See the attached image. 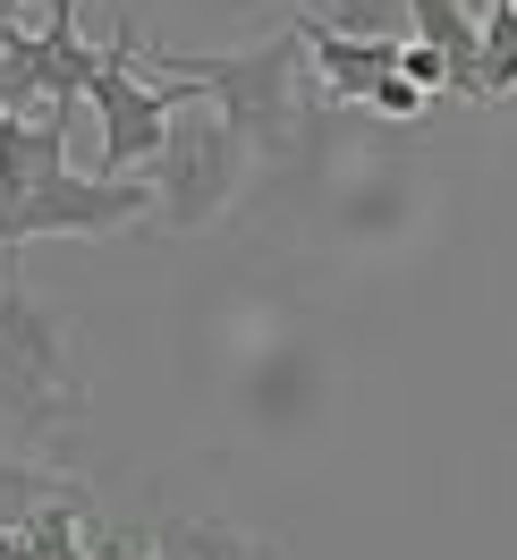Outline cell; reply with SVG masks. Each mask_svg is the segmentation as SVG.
<instances>
[{"label":"cell","mask_w":517,"mask_h":560,"mask_svg":"<svg viewBox=\"0 0 517 560\" xmlns=\"http://www.w3.org/2000/svg\"><path fill=\"white\" fill-rule=\"evenodd\" d=\"M144 212H153V178H77V171H60V178H43L17 212H0V255L17 264V246H35V238H119Z\"/></svg>","instance_id":"obj_6"},{"label":"cell","mask_w":517,"mask_h":560,"mask_svg":"<svg viewBox=\"0 0 517 560\" xmlns=\"http://www.w3.org/2000/svg\"><path fill=\"white\" fill-rule=\"evenodd\" d=\"M144 69H162V77H178V85L212 94V110H221L255 153H280V144H297V128H306V35H297V26L246 43V51L144 43Z\"/></svg>","instance_id":"obj_1"},{"label":"cell","mask_w":517,"mask_h":560,"mask_svg":"<svg viewBox=\"0 0 517 560\" xmlns=\"http://www.w3.org/2000/svg\"><path fill=\"white\" fill-rule=\"evenodd\" d=\"M103 51L77 35V0H51L35 35L0 26V110L9 119H43V110H77V94H94Z\"/></svg>","instance_id":"obj_5"},{"label":"cell","mask_w":517,"mask_h":560,"mask_svg":"<svg viewBox=\"0 0 517 560\" xmlns=\"http://www.w3.org/2000/svg\"><path fill=\"white\" fill-rule=\"evenodd\" d=\"M289 26L306 35L314 77H322L331 94H348V103H374V85H381V77H399V60H408V43H399V35H340L314 0L289 18Z\"/></svg>","instance_id":"obj_7"},{"label":"cell","mask_w":517,"mask_h":560,"mask_svg":"<svg viewBox=\"0 0 517 560\" xmlns=\"http://www.w3.org/2000/svg\"><path fill=\"white\" fill-rule=\"evenodd\" d=\"M144 60V35L137 18H128V0H110V43H103V77H94V94L85 103L103 110V171L94 178H119L137 171V162H153L162 144H171V119L178 110H196V85H144L137 77Z\"/></svg>","instance_id":"obj_4"},{"label":"cell","mask_w":517,"mask_h":560,"mask_svg":"<svg viewBox=\"0 0 517 560\" xmlns=\"http://www.w3.org/2000/svg\"><path fill=\"white\" fill-rule=\"evenodd\" d=\"M246 162H255V144H246L221 110H204V103L178 110L171 144L144 162V171H153V212H162V230H212L221 212L238 205Z\"/></svg>","instance_id":"obj_3"},{"label":"cell","mask_w":517,"mask_h":560,"mask_svg":"<svg viewBox=\"0 0 517 560\" xmlns=\"http://www.w3.org/2000/svg\"><path fill=\"white\" fill-rule=\"evenodd\" d=\"M26 9H35V0H0V26H17ZM43 9H51V0H43Z\"/></svg>","instance_id":"obj_15"},{"label":"cell","mask_w":517,"mask_h":560,"mask_svg":"<svg viewBox=\"0 0 517 560\" xmlns=\"http://www.w3.org/2000/svg\"><path fill=\"white\" fill-rule=\"evenodd\" d=\"M0 128H9V110H0Z\"/></svg>","instance_id":"obj_16"},{"label":"cell","mask_w":517,"mask_h":560,"mask_svg":"<svg viewBox=\"0 0 517 560\" xmlns=\"http://www.w3.org/2000/svg\"><path fill=\"white\" fill-rule=\"evenodd\" d=\"M475 103H517V0H483V85Z\"/></svg>","instance_id":"obj_12"},{"label":"cell","mask_w":517,"mask_h":560,"mask_svg":"<svg viewBox=\"0 0 517 560\" xmlns=\"http://www.w3.org/2000/svg\"><path fill=\"white\" fill-rule=\"evenodd\" d=\"M424 103H433V94H424L415 77H381V85H374V103H365V110H381V119H424Z\"/></svg>","instance_id":"obj_13"},{"label":"cell","mask_w":517,"mask_h":560,"mask_svg":"<svg viewBox=\"0 0 517 560\" xmlns=\"http://www.w3.org/2000/svg\"><path fill=\"white\" fill-rule=\"evenodd\" d=\"M137 560H289V552L238 518H153Z\"/></svg>","instance_id":"obj_9"},{"label":"cell","mask_w":517,"mask_h":560,"mask_svg":"<svg viewBox=\"0 0 517 560\" xmlns=\"http://www.w3.org/2000/svg\"><path fill=\"white\" fill-rule=\"evenodd\" d=\"M69 171V110H43V119H9L0 128V212H17L43 178Z\"/></svg>","instance_id":"obj_8"},{"label":"cell","mask_w":517,"mask_h":560,"mask_svg":"<svg viewBox=\"0 0 517 560\" xmlns=\"http://www.w3.org/2000/svg\"><path fill=\"white\" fill-rule=\"evenodd\" d=\"M77 417H85V383H77L69 315L9 264L0 280V424L17 442H60Z\"/></svg>","instance_id":"obj_2"},{"label":"cell","mask_w":517,"mask_h":560,"mask_svg":"<svg viewBox=\"0 0 517 560\" xmlns=\"http://www.w3.org/2000/svg\"><path fill=\"white\" fill-rule=\"evenodd\" d=\"M51 501H85V485H77L69 467H51V458L0 451V535H17L26 518H43Z\"/></svg>","instance_id":"obj_11"},{"label":"cell","mask_w":517,"mask_h":560,"mask_svg":"<svg viewBox=\"0 0 517 560\" xmlns=\"http://www.w3.org/2000/svg\"><path fill=\"white\" fill-rule=\"evenodd\" d=\"M399 77H415L424 94H433V85H442V94H449V60H442V51H433V43H408V60H399Z\"/></svg>","instance_id":"obj_14"},{"label":"cell","mask_w":517,"mask_h":560,"mask_svg":"<svg viewBox=\"0 0 517 560\" xmlns=\"http://www.w3.org/2000/svg\"><path fill=\"white\" fill-rule=\"evenodd\" d=\"M408 18H415V43H433L449 60V94L475 103V85H483V18L467 0H408Z\"/></svg>","instance_id":"obj_10"}]
</instances>
